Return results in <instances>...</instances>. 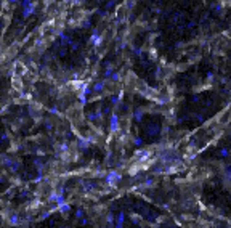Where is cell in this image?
Returning <instances> with one entry per match:
<instances>
[{
  "mask_svg": "<svg viewBox=\"0 0 231 228\" xmlns=\"http://www.w3.org/2000/svg\"><path fill=\"white\" fill-rule=\"evenodd\" d=\"M113 80H119V74H113Z\"/></svg>",
  "mask_w": 231,
  "mask_h": 228,
  "instance_id": "cell-11",
  "label": "cell"
},
{
  "mask_svg": "<svg viewBox=\"0 0 231 228\" xmlns=\"http://www.w3.org/2000/svg\"><path fill=\"white\" fill-rule=\"evenodd\" d=\"M69 209H71V206H69V204H64V203H63V204H60V211H61V212H68Z\"/></svg>",
  "mask_w": 231,
  "mask_h": 228,
  "instance_id": "cell-5",
  "label": "cell"
},
{
  "mask_svg": "<svg viewBox=\"0 0 231 228\" xmlns=\"http://www.w3.org/2000/svg\"><path fill=\"white\" fill-rule=\"evenodd\" d=\"M93 89H95L96 92H100L101 89H103V82H96V84H95V87H93Z\"/></svg>",
  "mask_w": 231,
  "mask_h": 228,
  "instance_id": "cell-6",
  "label": "cell"
},
{
  "mask_svg": "<svg viewBox=\"0 0 231 228\" xmlns=\"http://www.w3.org/2000/svg\"><path fill=\"white\" fill-rule=\"evenodd\" d=\"M90 42L93 43V45H98L100 42H101V37H100V34H98V31H95L93 34H91V37H90Z\"/></svg>",
  "mask_w": 231,
  "mask_h": 228,
  "instance_id": "cell-4",
  "label": "cell"
},
{
  "mask_svg": "<svg viewBox=\"0 0 231 228\" xmlns=\"http://www.w3.org/2000/svg\"><path fill=\"white\" fill-rule=\"evenodd\" d=\"M135 145H141V138H140V137L135 138Z\"/></svg>",
  "mask_w": 231,
  "mask_h": 228,
  "instance_id": "cell-10",
  "label": "cell"
},
{
  "mask_svg": "<svg viewBox=\"0 0 231 228\" xmlns=\"http://www.w3.org/2000/svg\"><path fill=\"white\" fill-rule=\"evenodd\" d=\"M76 215H77V217H82V215H84V211H82V209H79V211L76 212Z\"/></svg>",
  "mask_w": 231,
  "mask_h": 228,
  "instance_id": "cell-9",
  "label": "cell"
},
{
  "mask_svg": "<svg viewBox=\"0 0 231 228\" xmlns=\"http://www.w3.org/2000/svg\"><path fill=\"white\" fill-rule=\"evenodd\" d=\"M119 129V119H117V116L116 114H113V116H111V130H117Z\"/></svg>",
  "mask_w": 231,
  "mask_h": 228,
  "instance_id": "cell-3",
  "label": "cell"
},
{
  "mask_svg": "<svg viewBox=\"0 0 231 228\" xmlns=\"http://www.w3.org/2000/svg\"><path fill=\"white\" fill-rule=\"evenodd\" d=\"M34 10H35V5L34 3L26 5L24 7V11H23V18H29L31 15H34Z\"/></svg>",
  "mask_w": 231,
  "mask_h": 228,
  "instance_id": "cell-2",
  "label": "cell"
},
{
  "mask_svg": "<svg viewBox=\"0 0 231 228\" xmlns=\"http://www.w3.org/2000/svg\"><path fill=\"white\" fill-rule=\"evenodd\" d=\"M121 174H117V172H114V170H113V172H109L108 175H106V182L111 185V186H116V183H119V182H121Z\"/></svg>",
  "mask_w": 231,
  "mask_h": 228,
  "instance_id": "cell-1",
  "label": "cell"
},
{
  "mask_svg": "<svg viewBox=\"0 0 231 228\" xmlns=\"http://www.w3.org/2000/svg\"><path fill=\"white\" fill-rule=\"evenodd\" d=\"M141 117H143V114H141L140 111H136V112H135V119H136V121H141Z\"/></svg>",
  "mask_w": 231,
  "mask_h": 228,
  "instance_id": "cell-7",
  "label": "cell"
},
{
  "mask_svg": "<svg viewBox=\"0 0 231 228\" xmlns=\"http://www.w3.org/2000/svg\"><path fill=\"white\" fill-rule=\"evenodd\" d=\"M220 156H228V149H226V148L220 149Z\"/></svg>",
  "mask_w": 231,
  "mask_h": 228,
  "instance_id": "cell-8",
  "label": "cell"
},
{
  "mask_svg": "<svg viewBox=\"0 0 231 228\" xmlns=\"http://www.w3.org/2000/svg\"><path fill=\"white\" fill-rule=\"evenodd\" d=\"M8 2H13V3H16V2H20V0H8Z\"/></svg>",
  "mask_w": 231,
  "mask_h": 228,
  "instance_id": "cell-12",
  "label": "cell"
}]
</instances>
